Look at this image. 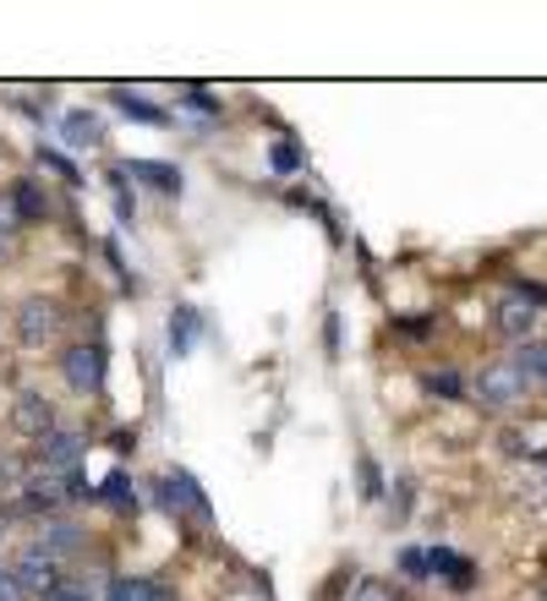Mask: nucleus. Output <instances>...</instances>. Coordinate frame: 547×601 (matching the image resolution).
Returning <instances> with one entry per match:
<instances>
[{"instance_id": "4468645a", "label": "nucleus", "mask_w": 547, "mask_h": 601, "mask_svg": "<svg viewBox=\"0 0 547 601\" xmlns=\"http://www.w3.org/2000/svg\"><path fill=\"white\" fill-rule=\"evenodd\" d=\"M121 110L137 116V121H153V127L165 121V110H153V104H148V99H137V93H121Z\"/></svg>"}, {"instance_id": "a878e982", "label": "nucleus", "mask_w": 547, "mask_h": 601, "mask_svg": "<svg viewBox=\"0 0 547 601\" xmlns=\"http://www.w3.org/2000/svg\"><path fill=\"white\" fill-rule=\"evenodd\" d=\"M543 601H547V591H543Z\"/></svg>"}, {"instance_id": "20e7f679", "label": "nucleus", "mask_w": 547, "mask_h": 601, "mask_svg": "<svg viewBox=\"0 0 547 601\" xmlns=\"http://www.w3.org/2000/svg\"><path fill=\"white\" fill-rule=\"evenodd\" d=\"M526 378L509 367V361H493V367H481L477 372V400L481 404H515V400H526Z\"/></svg>"}, {"instance_id": "ddd939ff", "label": "nucleus", "mask_w": 547, "mask_h": 601, "mask_svg": "<svg viewBox=\"0 0 547 601\" xmlns=\"http://www.w3.org/2000/svg\"><path fill=\"white\" fill-rule=\"evenodd\" d=\"M71 541H77L71 525H44V547H39V552H50V558H56V552H71Z\"/></svg>"}, {"instance_id": "f3484780", "label": "nucleus", "mask_w": 547, "mask_h": 601, "mask_svg": "<svg viewBox=\"0 0 547 601\" xmlns=\"http://www.w3.org/2000/svg\"><path fill=\"white\" fill-rule=\"evenodd\" d=\"M170 323H176V329H170V344H176V350H187V344H192V323H198V318H192V312H176Z\"/></svg>"}, {"instance_id": "dca6fc26", "label": "nucleus", "mask_w": 547, "mask_h": 601, "mask_svg": "<svg viewBox=\"0 0 547 601\" xmlns=\"http://www.w3.org/2000/svg\"><path fill=\"white\" fill-rule=\"evenodd\" d=\"M67 137H71V142H99V121H93V116H71Z\"/></svg>"}, {"instance_id": "f03ea898", "label": "nucleus", "mask_w": 547, "mask_h": 601, "mask_svg": "<svg viewBox=\"0 0 547 601\" xmlns=\"http://www.w3.org/2000/svg\"><path fill=\"white\" fill-rule=\"evenodd\" d=\"M56 334H61V307H56L50 296H28V301L17 307V339H22L28 350H39V344H50Z\"/></svg>"}, {"instance_id": "0eeeda50", "label": "nucleus", "mask_w": 547, "mask_h": 601, "mask_svg": "<svg viewBox=\"0 0 547 601\" xmlns=\"http://www.w3.org/2000/svg\"><path fill=\"white\" fill-rule=\"evenodd\" d=\"M77 454H82V438L77 432H50V438H39V465L44 470H77Z\"/></svg>"}, {"instance_id": "412c9836", "label": "nucleus", "mask_w": 547, "mask_h": 601, "mask_svg": "<svg viewBox=\"0 0 547 601\" xmlns=\"http://www.w3.org/2000/svg\"><path fill=\"white\" fill-rule=\"evenodd\" d=\"M400 563H406V574H427V552H406Z\"/></svg>"}, {"instance_id": "6ab92c4d", "label": "nucleus", "mask_w": 547, "mask_h": 601, "mask_svg": "<svg viewBox=\"0 0 547 601\" xmlns=\"http://www.w3.org/2000/svg\"><path fill=\"white\" fill-rule=\"evenodd\" d=\"M17 230V202H11V192H0V236H11Z\"/></svg>"}, {"instance_id": "423d86ee", "label": "nucleus", "mask_w": 547, "mask_h": 601, "mask_svg": "<svg viewBox=\"0 0 547 601\" xmlns=\"http://www.w3.org/2000/svg\"><path fill=\"white\" fill-rule=\"evenodd\" d=\"M11 427H17L22 438H50V432H56V404L44 400V394H17Z\"/></svg>"}, {"instance_id": "5701e85b", "label": "nucleus", "mask_w": 547, "mask_h": 601, "mask_svg": "<svg viewBox=\"0 0 547 601\" xmlns=\"http://www.w3.org/2000/svg\"><path fill=\"white\" fill-rule=\"evenodd\" d=\"M361 487H367V498H378V470L361 465Z\"/></svg>"}, {"instance_id": "7ed1b4c3", "label": "nucleus", "mask_w": 547, "mask_h": 601, "mask_svg": "<svg viewBox=\"0 0 547 601\" xmlns=\"http://www.w3.org/2000/svg\"><path fill=\"white\" fill-rule=\"evenodd\" d=\"M537 312H543V307H537L526 290H509V296L493 307V329L504 339H520V344H526V339L537 334Z\"/></svg>"}, {"instance_id": "393cba45", "label": "nucleus", "mask_w": 547, "mask_h": 601, "mask_svg": "<svg viewBox=\"0 0 547 601\" xmlns=\"http://www.w3.org/2000/svg\"><path fill=\"white\" fill-rule=\"evenodd\" d=\"M543 389H547V378H543Z\"/></svg>"}, {"instance_id": "2eb2a0df", "label": "nucleus", "mask_w": 547, "mask_h": 601, "mask_svg": "<svg viewBox=\"0 0 547 601\" xmlns=\"http://www.w3.org/2000/svg\"><path fill=\"white\" fill-rule=\"evenodd\" d=\"M105 503L132 509V481H127V475H110V481H105Z\"/></svg>"}, {"instance_id": "9d476101", "label": "nucleus", "mask_w": 547, "mask_h": 601, "mask_svg": "<svg viewBox=\"0 0 547 601\" xmlns=\"http://www.w3.org/2000/svg\"><path fill=\"white\" fill-rule=\"evenodd\" d=\"M132 176H137V181H148V187H165L170 198L181 192V176H176V164H153V159H132Z\"/></svg>"}, {"instance_id": "f257e3e1", "label": "nucleus", "mask_w": 547, "mask_h": 601, "mask_svg": "<svg viewBox=\"0 0 547 601\" xmlns=\"http://www.w3.org/2000/svg\"><path fill=\"white\" fill-rule=\"evenodd\" d=\"M11 580H17V591L22 597H56L61 591V563L50 558V552H39V547H28L17 563H11Z\"/></svg>"}, {"instance_id": "9b49d317", "label": "nucleus", "mask_w": 547, "mask_h": 601, "mask_svg": "<svg viewBox=\"0 0 547 601\" xmlns=\"http://www.w3.org/2000/svg\"><path fill=\"white\" fill-rule=\"evenodd\" d=\"M11 202H17V219H44V213H50V198H39L33 181H17V187H11Z\"/></svg>"}, {"instance_id": "aec40b11", "label": "nucleus", "mask_w": 547, "mask_h": 601, "mask_svg": "<svg viewBox=\"0 0 547 601\" xmlns=\"http://www.w3.org/2000/svg\"><path fill=\"white\" fill-rule=\"evenodd\" d=\"M0 601H22L17 580H11V569H0Z\"/></svg>"}, {"instance_id": "39448f33", "label": "nucleus", "mask_w": 547, "mask_h": 601, "mask_svg": "<svg viewBox=\"0 0 547 601\" xmlns=\"http://www.w3.org/2000/svg\"><path fill=\"white\" fill-rule=\"evenodd\" d=\"M61 372H67V383L77 394H93V389L105 383V350H99V344H71Z\"/></svg>"}, {"instance_id": "4be33fe9", "label": "nucleus", "mask_w": 547, "mask_h": 601, "mask_svg": "<svg viewBox=\"0 0 547 601\" xmlns=\"http://www.w3.org/2000/svg\"><path fill=\"white\" fill-rule=\"evenodd\" d=\"M274 164H279V170H290V164H296V148H290V142H279V148H274Z\"/></svg>"}, {"instance_id": "6e6552de", "label": "nucleus", "mask_w": 547, "mask_h": 601, "mask_svg": "<svg viewBox=\"0 0 547 601\" xmlns=\"http://www.w3.org/2000/svg\"><path fill=\"white\" fill-rule=\"evenodd\" d=\"M159 498H165V509H198V514H203V492H198L187 475H165V481H159Z\"/></svg>"}, {"instance_id": "1a4fd4ad", "label": "nucleus", "mask_w": 547, "mask_h": 601, "mask_svg": "<svg viewBox=\"0 0 547 601\" xmlns=\"http://www.w3.org/2000/svg\"><path fill=\"white\" fill-rule=\"evenodd\" d=\"M526 383H543L547 378V344H537V339H526L520 350H515V361H509Z\"/></svg>"}, {"instance_id": "f8f14e48", "label": "nucleus", "mask_w": 547, "mask_h": 601, "mask_svg": "<svg viewBox=\"0 0 547 601\" xmlns=\"http://www.w3.org/2000/svg\"><path fill=\"white\" fill-rule=\"evenodd\" d=\"M110 601H170L153 580H116L110 585Z\"/></svg>"}, {"instance_id": "b1692460", "label": "nucleus", "mask_w": 547, "mask_h": 601, "mask_svg": "<svg viewBox=\"0 0 547 601\" xmlns=\"http://www.w3.org/2000/svg\"><path fill=\"white\" fill-rule=\"evenodd\" d=\"M44 601H88V597H82V591H71V585H61L56 597H44Z\"/></svg>"}, {"instance_id": "a211bd4d", "label": "nucleus", "mask_w": 547, "mask_h": 601, "mask_svg": "<svg viewBox=\"0 0 547 601\" xmlns=\"http://www.w3.org/2000/svg\"><path fill=\"white\" fill-rule=\"evenodd\" d=\"M427 389L432 394H460V378L455 372H427Z\"/></svg>"}]
</instances>
